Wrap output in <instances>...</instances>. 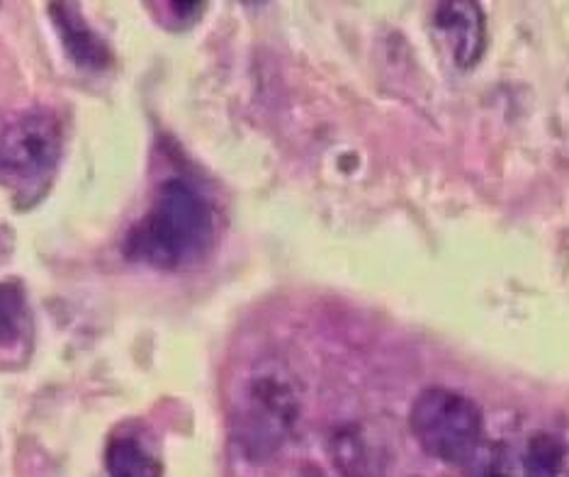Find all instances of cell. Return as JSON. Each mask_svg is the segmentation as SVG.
Segmentation results:
<instances>
[{
    "label": "cell",
    "instance_id": "6da1fadb",
    "mask_svg": "<svg viewBox=\"0 0 569 477\" xmlns=\"http://www.w3.org/2000/svg\"><path fill=\"white\" fill-rule=\"evenodd\" d=\"M214 235L217 219L210 200L186 178H168L151 210L129 231L124 251L132 261L180 270L204 259Z\"/></svg>",
    "mask_w": 569,
    "mask_h": 477
},
{
    "label": "cell",
    "instance_id": "7a4b0ae2",
    "mask_svg": "<svg viewBox=\"0 0 569 477\" xmlns=\"http://www.w3.org/2000/svg\"><path fill=\"white\" fill-rule=\"evenodd\" d=\"M300 417V395L290 372L280 366H261L243 382L231 417V434L251 463L273 458Z\"/></svg>",
    "mask_w": 569,
    "mask_h": 477
},
{
    "label": "cell",
    "instance_id": "3957f363",
    "mask_svg": "<svg viewBox=\"0 0 569 477\" xmlns=\"http://www.w3.org/2000/svg\"><path fill=\"white\" fill-rule=\"evenodd\" d=\"M409 427L426 454L448 466H468L485 438L480 407L448 388H429L413 399Z\"/></svg>",
    "mask_w": 569,
    "mask_h": 477
},
{
    "label": "cell",
    "instance_id": "277c9868",
    "mask_svg": "<svg viewBox=\"0 0 569 477\" xmlns=\"http://www.w3.org/2000/svg\"><path fill=\"white\" fill-rule=\"evenodd\" d=\"M61 127L47 110H24L0 127V186L40 190L57 171Z\"/></svg>",
    "mask_w": 569,
    "mask_h": 477
},
{
    "label": "cell",
    "instance_id": "5b68a950",
    "mask_svg": "<svg viewBox=\"0 0 569 477\" xmlns=\"http://www.w3.org/2000/svg\"><path fill=\"white\" fill-rule=\"evenodd\" d=\"M436 32L443 37V42L450 47L452 59L460 69H470L482 59L487 44V28L485 16L477 3H441L433 12Z\"/></svg>",
    "mask_w": 569,
    "mask_h": 477
},
{
    "label": "cell",
    "instance_id": "8992f818",
    "mask_svg": "<svg viewBox=\"0 0 569 477\" xmlns=\"http://www.w3.org/2000/svg\"><path fill=\"white\" fill-rule=\"evenodd\" d=\"M49 10H51V20H54L59 30L61 44L67 49V54L76 67L88 69V71L106 69L110 63V49L96 34V30L81 18L79 8L57 3V6H49Z\"/></svg>",
    "mask_w": 569,
    "mask_h": 477
},
{
    "label": "cell",
    "instance_id": "52a82bcc",
    "mask_svg": "<svg viewBox=\"0 0 569 477\" xmlns=\"http://www.w3.org/2000/svg\"><path fill=\"white\" fill-rule=\"evenodd\" d=\"M110 477H163L159 458H153L134 436L112 438L106 450Z\"/></svg>",
    "mask_w": 569,
    "mask_h": 477
},
{
    "label": "cell",
    "instance_id": "ba28073f",
    "mask_svg": "<svg viewBox=\"0 0 569 477\" xmlns=\"http://www.w3.org/2000/svg\"><path fill=\"white\" fill-rule=\"evenodd\" d=\"M333 463L346 477H372L375 463L363 438L356 431H343L333 438Z\"/></svg>",
    "mask_w": 569,
    "mask_h": 477
},
{
    "label": "cell",
    "instance_id": "9c48e42d",
    "mask_svg": "<svg viewBox=\"0 0 569 477\" xmlns=\"http://www.w3.org/2000/svg\"><path fill=\"white\" fill-rule=\"evenodd\" d=\"M565 460V446L558 436L538 434L528 444L526 477H558Z\"/></svg>",
    "mask_w": 569,
    "mask_h": 477
},
{
    "label": "cell",
    "instance_id": "30bf717a",
    "mask_svg": "<svg viewBox=\"0 0 569 477\" xmlns=\"http://www.w3.org/2000/svg\"><path fill=\"white\" fill-rule=\"evenodd\" d=\"M24 325V295L18 286L0 282V346L20 337Z\"/></svg>",
    "mask_w": 569,
    "mask_h": 477
},
{
    "label": "cell",
    "instance_id": "8fae6325",
    "mask_svg": "<svg viewBox=\"0 0 569 477\" xmlns=\"http://www.w3.org/2000/svg\"><path fill=\"white\" fill-rule=\"evenodd\" d=\"M302 477H325V473L317 470V468H307V470L302 473Z\"/></svg>",
    "mask_w": 569,
    "mask_h": 477
}]
</instances>
